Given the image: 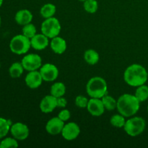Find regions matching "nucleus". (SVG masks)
<instances>
[{
    "instance_id": "f257e3e1",
    "label": "nucleus",
    "mask_w": 148,
    "mask_h": 148,
    "mask_svg": "<svg viewBox=\"0 0 148 148\" xmlns=\"http://www.w3.org/2000/svg\"><path fill=\"white\" fill-rule=\"evenodd\" d=\"M148 79V73L145 68L138 64H133L125 69L124 79L126 83L132 87H139L145 85Z\"/></svg>"
},
{
    "instance_id": "f03ea898",
    "label": "nucleus",
    "mask_w": 148,
    "mask_h": 148,
    "mask_svg": "<svg viewBox=\"0 0 148 148\" xmlns=\"http://www.w3.org/2000/svg\"><path fill=\"white\" fill-rule=\"evenodd\" d=\"M140 102L134 95L123 94L117 100L116 108L119 113L125 117L135 115L140 109Z\"/></svg>"
},
{
    "instance_id": "7ed1b4c3",
    "label": "nucleus",
    "mask_w": 148,
    "mask_h": 148,
    "mask_svg": "<svg viewBox=\"0 0 148 148\" xmlns=\"http://www.w3.org/2000/svg\"><path fill=\"white\" fill-rule=\"evenodd\" d=\"M107 82L101 77L90 78L86 85V91L90 98H102L107 94Z\"/></svg>"
},
{
    "instance_id": "20e7f679",
    "label": "nucleus",
    "mask_w": 148,
    "mask_h": 148,
    "mask_svg": "<svg viewBox=\"0 0 148 148\" xmlns=\"http://www.w3.org/2000/svg\"><path fill=\"white\" fill-rule=\"evenodd\" d=\"M31 47L30 39L23 34L17 35L11 39L10 49L12 53L17 55L25 54L27 53Z\"/></svg>"
},
{
    "instance_id": "39448f33",
    "label": "nucleus",
    "mask_w": 148,
    "mask_h": 148,
    "mask_svg": "<svg viewBox=\"0 0 148 148\" xmlns=\"http://www.w3.org/2000/svg\"><path fill=\"white\" fill-rule=\"evenodd\" d=\"M145 120L142 117L135 116L126 121L124 130L128 135L131 137H137L145 131Z\"/></svg>"
},
{
    "instance_id": "423d86ee",
    "label": "nucleus",
    "mask_w": 148,
    "mask_h": 148,
    "mask_svg": "<svg viewBox=\"0 0 148 148\" xmlns=\"http://www.w3.org/2000/svg\"><path fill=\"white\" fill-rule=\"evenodd\" d=\"M61 24L59 20L56 17L47 18L42 23L41 33L47 36L49 38H53L59 35L61 31Z\"/></svg>"
},
{
    "instance_id": "0eeeda50",
    "label": "nucleus",
    "mask_w": 148,
    "mask_h": 148,
    "mask_svg": "<svg viewBox=\"0 0 148 148\" xmlns=\"http://www.w3.org/2000/svg\"><path fill=\"white\" fill-rule=\"evenodd\" d=\"M21 63L24 69L28 72L38 70L42 66V59L38 54L29 53L23 58Z\"/></svg>"
},
{
    "instance_id": "6e6552de",
    "label": "nucleus",
    "mask_w": 148,
    "mask_h": 148,
    "mask_svg": "<svg viewBox=\"0 0 148 148\" xmlns=\"http://www.w3.org/2000/svg\"><path fill=\"white\" fill-rule=\"evenodd\" d=\"M40 73L43 81L53 82L56 80L59 76V69L53 64L47 63L42 65L40 68Z\"/></svg>"
},
{
    "instance_id": "1a4fd4ad",
    "label": "nucleus",
    "mask_w": 148,
    "mask_h": 148,
    "mask_svg": "<svg viewBox=\"0 0 148 148\" xmlns=\"http://www.w3.org/2000/svg\"><path fill=\"white\" fill-rule=\"evenodd\" d=\"M10 132L14 138L20 141L26 140L30 134V130L27 126L21 122L12 124Z\"/></svg>"
},
{
    "instance_id": "9d476101",
    "label": "nucleus",
    "mask_w": 148,
    "mask_h": 148,
    "mask_svg": "<svg viewBox=\"0 0 148 148\" xmlns=\"http://www.w3.org/2000/svg\"><path fill=\"white\" fill-rule=\"evenodd\" d=\"M61 134L64 139L68 141H72L77 138L80 134V128L75 122L67 123L66 124H64Z\"/></svg>"
},
{
    "instance_id": "9b49d317",
    "label": "nucleus",
    "mask_w": 148,
    "mask_h": 148,
    "mask_svg": "<svg viewBox=\"0 0 148 148\" xmlns=\"http://www.w3.org/2000/svg\"><path fill=\"white\" fill-rule=\"evenodd\" d=\"M88 112L93 116H101L104 114L105 107L101 98H91L88 101L87 106Z\"/></svg>"
},
{
    "instance_id": "f8f14e48",
    "label": "nucleus",
    "mask_w": 148,
    "mask_h": 148,
    "mask_svg": "<svg viewBox=\"0 0 148 148\" xmlns=\"http://www.w3.org/2000/svg\"><path fill=\"white\" fill-rule=\"evenodd\" d=\"M43 81L40 71H30L27 74L25 79L26 85L30 89H36L41 85Z\"/></svg>"
},
{
    "instance_id": "ddd939ff",
    "label": "nucleus",
    "mask_w": 148,
    "mask_h": 148,
    "mask_svg": "<svg viewBox=\"0 0 148 148\" xmlns=\"http://www.w3.org/2000/svg\"><path fill=\"white\" fill-rule=\"evenodd\" d=\"M64 126V121H62L59 117H53L49 120L46 125V130L51 135H56L62 133Z\"/></svg>"
},
{
    "instance_id": "4468645a",
    "label": "nucleus",
    "mask_w": 148,
    "mask_h": 148,
    "mask_svg": "<svg viewBox=\"0 0 148 148\" xmlns=\"http://www.w3.org/2000/svg\"><path fill=\"white\" fill-rule=\"evenodd\" d=\"M57 107V98L51 95L43 98L40 103V109L44 114L52 112Z\"/></svg>"
},
{
    "instance_id": "2eb2a0df",
    "label": "nucleus",
    "mask_w": 148,
    "mask_h": 148,
    "mask_svg": "<svg viewBox=\"0 0 148 148\" xmlns=\"http://www.w3.org/2000/svg\"><path fill=\"white\" fill-rule=\"evenodd\" d=\"M49 39V38L43 33L36 34L30 38L31 47L37 51L43 50L49 46V44H50Z\"/></svg>"
},
{
    "instance_id": "dca6fc26",
    "label": "nucleus",
    "mask_w": 148,
    "mask_h": 148,
    "mask_svg": "<svg viewBox=\"0 0 148 148\" xmlns=\"http://www.w3.org/2000/svg\"><path fill=\"white\" fill-rule=\"evenodd\" d=\"M14 20L17 24L24 26L31 23L33 20V14L31 13V12L26 9L20 10L17 12V13L15 14Z\"/></svg>"
},
{
    "instance_id": "f3484780",
    "label": "nucleus",
    "mask_w": 148,
    "mask_h": 148,
    "mask_svg": "<svg viewBox=\"0 0 148 148\" xmlns=\"http://www.w3.org/2000/svg\"><path fill=\"white\" fill-rule=\"evenodd\" d=\"M50 47L51 50L56 54H62L66 49V42L59 36L51 38L50 42Z\"/></svg>"
},
{
    "instance_id": "a211bd4d",
    "label": "nucleus",
    "mask_w": 148,
    "mask_h": 148,
    "mask_svg": "<svg viewBox=\"0 0 148 148\" xmlns=\"http://www.w3.org/2000/svg\"><path fill=\"white\" fill-rule=\"evenodd\" d=\"M99 53L94 49H88L84 53V59L90 65H95L99 62Z\"/></svg>"
},
{
    "instance_id": "6ab92c4d",
    "label": "nucleus",
    "mask_w": 148,
    "mask_h": 148,
    "mask_svg": "<svg viewBox=\"0 0 148 148\" xmlns=\"http://www.w3.org/2000/svg\"><path fill=\"white\" fill-rule=\"evenodd\" d=\"M51 95L54 96L55 98H59L64 95L66 92V86L63 82H57L51 85L50 90Z\"/></svg>"
},
{
    "instance_id": "aec40b11",
    "label": "nucleus",
    "mask_w": 148,
    "mask_h": 148,
    "mask_svg": "<svg viewBox=\"0 0 148 148\" xmlns=\"http://www.w3.org/2000/svg\"><path fill=\"white\" fill-rule=\"evenodd\" d=\"M56 12V7L51 3H47L42 6L40 10V14L43 18L47 19L53 17Z\"/></svg>"
},
{
    "instance_id": "412c9836",
    "label": "nucleus",
    "mask_w": 148,
    "mask_h": 148,
    "mask_svg": "<svg viewBox=\"0 0 148 148\" xmlns=\"http://www.w3.org/2000/svg\"><path fill=\"white\" fill-rule=\"evenodd\" d=\"M24 72V68H23L22 63L20 62H14L10 66L9 69V74L12 78H18L23 75Z\"/></svg>"
},
{
    "instance_id": "4be33fe9",
    "label": "nucleus",
    "mask_w": 148,
    "mask_h": 148,
    "mask_svg": "<svg viewBox=\"0 0 148 148\" xmlns=\"http://www.w3.org/2000/svg\"><path fill=\"white\" fill-rule=\"evenodd\" d=\"M101 100H102V102L105 107V109L108 110V111H113L116 108L117 101L111 95L106 94L101 98Z\"/></svg>"
},
{
    "instance_id": "5701e85b",
    "label": "nucleus",
    "mask_w": 148,
    "mask_h": 148,
    "mask_svg": "<svg viewBox=\"0 0 148 148\" xmlns=\"http://www.w3.org/2000/svg\"><path fill=\"white\" fill-rule=\"evenodd\" d=\"M134 95L140 103L147 101L148 99V86L143 85L137 87Z\"/></svg>"
},
{
    "instance_id": "b1692460",
    "label": "nucleus",
    "mask_w": 148,
    "mask_h": 148,
    "mask_svg": "<svg viewBox=\"0 0 148 148\" xmlns=\"http://www.w3.org/2000/svg\"><path fill=\"white\" fill-rule=\"evenodd\" d=\"M12 121L4 118L0 117V139L4 138L7 135L10 131V127L12 126Z\"/></svg>"
},
{
    "instance_id": "393cba45",
    "label": "nucleus",
    "mask_w": 148,
    "mask_h": 148,
    "mask_svg": "<svg viewBox=\"0 0 148 148\" xmlns=\"http://www.w3.org/2000/svg\"><path fill=\"white\" fill-rule=\"evenodd\" d=\"M110 123L113 127L116 128H124L126 123L125 116H124L121 114H115L112 116L110 119Z\"/></svg>"
},
{
    "instance_id": "a878e982",
    "label": "nucleus",
    "mask_w": 148,
    "mask_h": 148,
    "mask_svg": "<svg viewBox=\"0 0 148 148\" xmlns=\"http://www.w3.org/2000/svg\"><path fill=\"white\" fill-rule=\"evenodd\" d=\"M83 7L87 12L93 14L98 11V3L96 0H85L83 1Z\"/></svg>"
},
{
    "instance_id": "bb28decb",
    "label": "nucleus",
    "mask_w": 148,
    "mask_h": 148,
    "mask_svg": "<svg viewBox=\"0 0 148 148\" xmlns=\"http://www.w3.org/2000/svg\"><path fill=\"white\" fill-rule=\"evenodd\" d=\"M22 31H23V34L25 36H26V37L30 39L32 38L33 36L37 34L36 33H37V30H36V26L33 24H32L31 23L23 26Z\"/></svg>"
},
{
    "instance_id": "cd10ccee",
    "label": "nucleus",
    "mask_w": 148,
    "mask_h": 148,
    "mask_svg": "<svg viewBox=\"0 0 148 148\" xmlns=\"http://www.w3.org/2000/svg\"><path fill=\"white\" fill-rule=\"evenodd\" d=\"M18 145L17 140L14 137H6L0 142V148L17 147Z\"/></svg>"
},
{
    "instance_id": "c85d7f7f",
    "label": "nucleus",
    "mask_w": 148,
    "mask_h": 148,
    "mask_svg": "<svg viewBox=\"0 0 148 148\" xmlns=\"http://www.w3.org/2000/svg\"><path fill=\"white\" fill-rule=\"evenodd\" d=\"M88 101L89 100L84 95H77L75 98V105L79 108H85L88 106Z\"/></svg>"
},
{
    "instance_id": "c756f323",
    "label": "nucleus",
    "mask_w": 148,
    "mask_h": 148,
    "mask_svg": "<svg viewBox=\"0 0 148 148\" xmlns=\"http://www.w3.org/2000/svg\"><path fill=\"white\" fill-rule=\"evenodd\" d=\"M58 117H59L62 121H66L67 120H69L71 117L70 111L67 109H63L62 111H61L60 112H59Z\"/></svg>"
},
{
    "instance_id": "7c9ffc66",
    "label": "nucleus",
    "mask_w": 148,
    "mask_h": 148,
    "mask_svg": "<svg viewBox=\"0 0 148 148\" xmlns=\"http://www.w3.org/2000/svg\"><path fill=\"white\" fill-rule=\"evenodd\" d=\"M66 105H67V101L66 100V98H63V96L57 98V107L63 108H65Z\"/></svg>"
},
{
    "instance_id": "2f4dec72",
    "label": "nucleus",
    "mask_w": 148,
    "mask_h": 148,
    "mask_svg": "<svg viewBox=\"0 0 148 148\" xmlns=\"http://www.w3.org/2000/svg\"><path fill=\"white\" fill-rule=\"evenodd\" d=\"M2 4H3V0H0V7H1Z\"/></svg>"
},
{
    "instance_id": "473e14b6",
    "label": "nucleus",
    "mask_w": 148,
    "mask_h": 148,
    "mask_svg": "<svg viewBox=\"0 0 148 148\" xmlns=\"http://www.w3.org/2000/svg\"><path fill=\"white\" fill-rule=\"evenodd\" d=\"M1 17H0V26H1Z\"/></svg>"
},
{
    "instance_id": "72a5a7b5",
    "label": "nucleus",
    "mask_w": 148,
    "mask_h": 148,
    "mask_svg": "<svg viewBox=\"0 0 148 148\" xmlns=\"http://www.w3.org/2000/svg\"><path fill=\"white\" fill-rule=\"evenodd\" d=\"M79 1H85V0H79Z\"/></svg>"
},
{
    "instance_id": "f704fd0d",
    "label": "nucleus",
    "mask_w": 148,
    "mask_h": 148,
    "mask_svg": "<svg viewBox=\"0 0 148 148\" xmlns=\"http://www.w3.org/2000/svg\"><path fill=\"white\" fill-rule=\"evenodd\" d=\"M147 112H148V106H147Z\"/></svg>"
},
{
    "instance_id": "c9c22d12",
    "label": "nucleus",
    "mask_w": 148,
    "mask_h": 148,
    "mask_svg": "<svg viewBox=\"0 0 148 148\" xmlns=\"http://www.w3.org/2000/svg\"><path fill=\"white\" fill-rule=\"evenodd\" d=\"M0 67H1V64H0Z\"/></svg>"
}]
</instances>
